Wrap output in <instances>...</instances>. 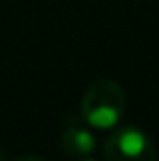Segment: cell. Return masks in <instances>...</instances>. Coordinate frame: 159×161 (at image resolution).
<instances>
[{"instance_id":"7a4b0ae2","label":"cell","mask_w":159,"mask_h":161,"mask_svg":"<svg viewBox=\"0 0 159 161\" xmlns=\"http://www.w3.org/2000/svg\"><path fill=\"white\" fill-rule=\"evenodd\" d=\"M104 161H157L151 137L137 126H120L104 145Z\"/></svg>"},{"instance_id":"6da1fadb","label":"cell","mask_w":159,"mask_h":161,"mask_svg":"<svg viewBox=\"0 0 159 161\" xmlns=\"http://www.w3.org/2000/svg\"><path fill=\"white\" fill-rule=\"evenodd\" d=\"M124 108H127V96L123 88L108 78L94 80L84 92L82 102H80L82 118L92 129L100 130L118 125L124 114Z\"/></svg>"},{"instance_id":"277c9868","label":"cell","mask_w":159,"mask_h":161,"mask_svg":"<svg viewBox=\"0 0 159 161\" xmlns=\"http://www.w3.org/2000/svg\"><path fill=\"white\" fill-rule=\"evenodd\" d=\"M16 161H43V159L37 157V155H23V157H19Z\"/></svg>"},{"instance_id":"3957f363","label":"cell","mask_w":159,"mask_h":161,"mask_svg":"<svg viewBox=\"0 0 159 161\" xmlns=\"http://www.w3.org/2000/svg\"><path fill=\"white\" fill-rule=\"evenodd\" d=\"M61 149L74 159H84L96 149V137L86 120H69L61 133Z\"/></svg>"},{"instance_id":"5b68a950","label":"cell","mask_w":159,"mask_h":161,"mask_svg":"<svg viewBox=\"0 0 159 161\" xmlns=\"http://www.w3.org/2000/svg\"><path fill=\"white\" fill-rule=\"evenodd\" d=\"M0 161H6V155H4L2 151H0Z\"/></svg>"},{"instance_id":"8992f818","label":"cell","mask_w":159,"mask_h":161,"mask_svg":"<svg viewBox=\"0 0 159 161\" xmlns=\"http://www.w3.org/2000/svg\"><path fill=\"white\" fill-rule=\"evenodd\" d=\"M84 161H96V159H84Z\"/></svg>"}]
</instances>
